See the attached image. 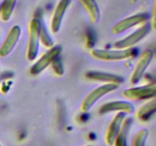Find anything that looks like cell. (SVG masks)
Returning <instances> with one entry per match:
<instances>
[{
  "instance_id": "obj_1",
  "label": "cell",
  "mask_w": 156,
  "mask_h": 146,
  "mask_svg": "<svg viewBox=\"0 0 156 146\" xmlns=\"http://www.w3.org/2000/svg\"><path fill=\"white\" fill-rule=\"evenodd\" d=\"M136 49L128 48L123 50H98L94 49L91 52V54L95 59L105 61H117L126 59L136 55Z\"/></svg>"
},
{
  "instance_id": "obj_2",
  "label": "cell",
  "mask_w": 156,
  "mask_h": 146,
  "mask_svg": "<svg viewBox=\"0 0 156 146\" xmlns=\"http://www.w3.org/2000/svg\"><path fill=\"white\" fill-rule=\"evenodd\" d=\"M41 24H42L41 21L37 18H34L30 23L27 57L30 61L35 59V58L37 56Z\"/></svg>"
},
{
  "instance_id": "obj_3",
  "label": "cell",
  "mask_w": 156,
  "mask_h": 146,
  "mask_svg": "<svg viewBox=\"0 0 156 146\" xmlns=\"http://www.w3.org/2000/svg\"><path fill=\"white\" fill-rule=\"evenodd\" d=\"M152 30V25L150 23H145L142 27L136 30L126 37L118 40L114 44V47L118 50H123L133 47L135 44L143 40Z\"/></svg>"
},
{
  "instance_id": "obj_4",
  "label": "cell",
  "mask_w": 156,
  "mask_h": 146,
  "mask_svg": "<svg viewBox=\"0 0 156 146\" xmlns=\"http://www.w3.org/2000/svg\"><path fill=\"white\" fill-rule=\"evenodd\" d=\"M118 85L116 84H105L102 86L98 87V88L91 91L83 100L82 104V109L83 111H88L93 106V105L99 100L106 95L108 93L116 90Z\"/></svg>"
},
{
  "instance_id": "obj_5",
  "label": "cell",
  "mask_w": 156,
  "mask_h": 146,
  "mask_svg": "<svg viewBox=\"0 0 156 146\" xmlns=\"http://www.w3.org/2000/svg\"><path fill=\"white\" fill-rule=\"evenodd\" d=\"M151 18V15L149 13H140L132 15L125 19L122 20L117 23L112 29V32L114 34H119L138 24L145 23L146 21Z\"/></svg>"
},
{
  "instance_id": "obj_6",
  "label": "cell",
  "mask_w": 156,
  "mask_h": 146,
  "mask_svg": "<svg viewBox=\"0 0 156 146\" xmlns=\"http://www.w3.org/2000/svg\"><path fill=\"white\" fill-rule=\"evenodd\" d=\"M123 97L132 100H147L155 98L156 95V85H146L142 87L129 88L123 91Z\"/></svg>"
},
{
  "instance_id": "obj_7",
  "label": "cell",
  "mask_w": 156,
  "mask_h": 146,
  "mask_svg": "<svg viewBox=\"0 0 156 146\" xmlns=\"http://www.w3.org/2000/svg\"><path fill=\"white\" fill-rule=\"evenodd\" d=\"M61 53V47L60 46H56L53 47L50 49L48 52L44 54L41 59H38L33 65L30 70V72L32 75H37L44 71L49 65L53 62V61L56 57L59 56Z\"/></svg>"
},
{
  "instance_id": "obj_8",
  "label": "cell",
  "mask_w": 156,
  "mask_h": 146,
  "mask_svg": "<svg viewBox=\"0 0 156 146\" xmlns=\"http://www.w3.org/2000/svg\"><path fill=\"white\" fill-rule=\"evenodd\" d=\"M153 57V53L152 50H147L142 54L139 59L138 62L136 65L135 68L133 71L130 82L133 84H137L143 77V74L146 71V68L150 64Z\"/></svg>"
},
{
  "instance_id": "obj_9",
  "label": "cell",
  "mask_w": 156,
  "mask_h": 146,
  "mask_svg": "<svg viewBox=\"0 0 156 146\" xmlns=\"http://www.w3.org/2000/svg\"><path fill=\"white\" fill-rule=\"evenodd\" d=\"M20 35H21V28L19 26H14L11 29L5 40L0 47V57H5L8 56L13 50L19 40Z\"/></svg>"
},
{
  "instance_id": "obj_10",
  "label": "cell",
  "mask_w": 156,
  "mask_h": 146,
  "mask_svg": "<svg viewBox=\"0 0 156 146\" xmlns=\"http://www.w3.org/2000/svg\"><path fill=\"white\" fill-rule=\"evenodd\" d=\"M118 112L124 113H132L134 111V106L129 102L124 101V100H117L107 103L101 106L99 109V113L104 114L111 112Z\"/></svg>"
},
{
  "instance_id": "obj_11",
  "label": "cell",
  "mask_w": 156,
  "mask_h": 146,
  "mask_svg": "<svg viewBox=\"0 0 156 146\" xmlns=\"http://www.w3.org/2000/svg\"><path fill=\"white\" fill-rule=\"evenodd\" d=\"M125 119V113L122 112H119L117 115L114 116V120L110 124L106 134V142L108 145L112 146L114 144L115 138L117 134L120 132L121 128L122 123L123 120Z\"/></svg>"
},
{
  "instance_id": "obj_12",
  "label": "cell",
  "mask_w": 156,
  "mask_h": 146,
  "mask_svg": "<svg viewBox=\"0 0 156 146\" xmlns=\"http://www.w3.org/2000/svg\"><path fill=\"white\" fill-rule=\"evenodd\" d=\"M69 3L70 0H60L56 5L51 20V30L53 33H57L59 31L62 18Z\"/></svg>"
},
{
  "instance_id": "obj_13",
  "label": "cell",
  "mask_w": 156,
  "mask_h": 146,
  "mask_svg": "<svg viewBox=\"0 0 156 146\" xmlns=\"http://www.w3.org/2000/svg\"><path fill=\"white\" fill-rule=\"evenodd\" d=\"M86 78L89 80L96 81V82H106L107 84H118L123 82V78L121 76L116 75L111 73L102 72V71H91L86 73Z\"/></svg>"
},
{
  "instance_id": "obj_14",
  "label": "cell",
  "mask_w": 156,
  "mask_h": 146,
  "mask_svg": "<svg viewBox=\"0 0 156 146\" xmlns=\"http://www.w3.org/2000/svg\"><path fill=\"white\" fill-rule=\"evenodd\" d=\"M132 123L133 119L131 117L123 120L120 132L117 134L114 142V146H127V138Z\"/></svg>"
},
{
  "instance_id": "obj_15",
  "label": "cell",
  "mask_w": 156,
  "mask_h": 146,
  "mask_svg": "<svg viewBox=\"0 0 156 146\" xmlns=\"http://www.w3.org/2000/svg\"><path fill=\"white\" fill-rule=\"evenodd\" d=\"M86 9L90 20L92 23H97L100 18V10L95 0H80Z\"/></svg>"
},
{
  "instance_id": "obj_16",
  "label": "cell",
  "mask_w": 156,
  "mask_h": 146,
  "mask_svg": "<svg viewBox=\"0 0 156 146\" xmlns=\"http://www.w3.org/2000/svg\"><path fill=\"white\" fill-rule=\"evenodd\" d=\"M156 110V100L154 98L152 100L146 103L140 108L137 112V116L141 120H145L149 119Z\"/></svg>"
},
{
  "instance_id": "obj_17",
  "label": "cell",
  "mask_w": 156,
  "mask_h": 146,
  "mask_svg": "<svg viewBox=\"0 0 156 146\" xmlns=\"http://www.w3.org/2000/svg\"><path fill=\"white\" fill-rule=\"evenodd\" d=\"M17 0H4L1 6V17L2 21H7L12 16Z\"/></svg>"
},
{
  "instance_id": "obj_18",
  "label": "cell",
  "mask_w": 156,
  "mask_h": 146,
  "mask_svg": "<svg viewBox=\"0 0 156 146\" xmlns=\"http://www.w3.org/2000/svg\"><path fill=\"white\" fill-rule=\"evenodd\" d=\"M40 40L46 47L52 48L53 46V40L51 39L49 33H47V29L44 24H41V30H40Z\"/></svg>"
},
{
  "instance_id": "obj_19",
  "label": "cell",
  "mask_w": 156,
  "mask_h": 146,
  "mask_svg": "<svg viewBox=\"0 0 156 146\" xmlns=\"http://www.w3.org/2000/svg\"><path fill=\"white\" fill-rule=\"evenodd\" d=\"M149 135L147 129H141L137 132L133 141L132 146H145L146 139Z\"/></svg>"
},
{
  "instance_id": "obj_20",
  "label": "cell",
  "mask_w": 156,
  "mask_h": 146,
  "mask_svg": "<svg viewBox=\"0 0 156 146\" xmlns=\"http://www.w3.org/2000/svg\"><path fill=\"white\" fill-rule=\"evenodd\" d=\"M52 65H53V68L56 75H63L64 69L63 67H62V62H61L59 56L56 57V59L53 61Z\"/></svg>"
},
{
  "instance_id": "obj_21",
  "label": "cell",
  "mask_w": 156,
  "mask_h": 146,
  "mask_svg": "<svg viewBox=\"0 0 156 146\" xmlns=\"http://www.w3.org/2000/svg\"><path fill=\"white\" fill-rule=\"evenodd\" d=\"M87 146H90V145H87Z\"/></svg>"
},
{
  "instance_id": "obj_22",
  "label": "cell",
  "mask_w": 156,
  "mask_h": 146,
  "mask_svg": "<svg viewBox=\"0 0 156 146\" xmlns=\"http://www.w3.org/2000/svg\"><path fill=\"white\" fill-rule=\"evenodd\" d=\"M0 146H2V145H1V144H0Z\"/></svg>"
}]
</instances>
